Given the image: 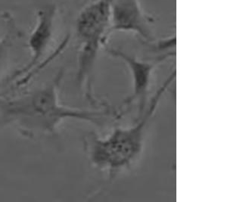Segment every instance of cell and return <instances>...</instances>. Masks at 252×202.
<instances>
[{
  "instance_id": "5",
  "label": "cell",
  "mask_w": 252,
  "mask_h": 202,
  "mask_svg": "<svg viewBox=\"0 0 252 202\" xmlns=\"http://www.w3.org/2000/svg\"><path fill=\"white\" fill-rule=\"evenodd\" d=\"M105 50L112 57L122 61L129 69L133 87L130 95L124 101L123 107L129 106L133 102L137 104L139 117L144 112L149 102L148 99L155 71L160 64L171 57H175L176 53L160 55L154 60H143L114 48H105Z\"/></svg>"
},
{
  "instance_id": "4",
  "label": "cell",
  "mask_w": 252,
  "mask_h": 202,
  "mask_svg": "<svg viewBox=\"0 0 252 202\" xmlns=\"http://www.w3.org/2000/svg\"><path fill=\"white\" fill-rule=\"evenodd\" d=\"M56 18V5L47 4L39 7L36 12V25L28 37L31 53L29 61L12 77V81H15L18 86L26 84L32 74H35L38 68H41L43 57L53 41Z\"/></svg>"
},
{
  "instance_id": "2",
  "label": "cell",
  "mask_w": 252,
  "mask_h": 202,
  "mask_svg": "<svg viewBox=\"0 0 252 202\" xmlns=\"http://www.w3.org/2000/svg\"><path fill=\"white\" fill-rule=\"evenodd\" d=\"M176 75L177 71L174 69L151 98L144 112L137 117L133 126L115 127L104 137L93 133L89 135L86 139L85 148L94 168L106 173L109 179H113L134 166L143 153L149 123Z\"/></svg>"
},
{
  "instance_id": "3",
  "label": "cell",
  "mask_w": 252,
  "mask_h": 202,
  "mask_svg": "<svg viewBox=\"0 0 252 202\" xmlns=\"http://www.w3.org/2000/svg\"><path fill=\"white\" fill-rule=\"evenodd\" d=\"M113 0H94L80 12L76 21L78 41L77 83L81 87H91L98 53L109 38L110 15Z\"/></svg>"
},
{
  "instance_id": "7",
  "label": "cell",
  "mask_w": 252,
  "mask_h": 202,
  "mask_svg": "<svg viewBox=\"0 0 252 202\" xmlns=\"http://www.w3.org/2000/svg\"><path fill=\"white\" fill-rule=\"evenodd\" d=\"M17 33L18 32L14 29L13 31H8L2 38H0V71L2 70L6 61L7 58L9 54L10 48Z\"/></svg>"
},
{
  "instance_id": "6",
  "label": "cell",
  "mask_w": 252,
  "mask_h": 202,
  "mask_svg": "<svg viewBox=\"0 0 252 202\" xmlns=\"http://www.w3.org/2000/svg\"><path fill=\"white\" fill-rule=\"evenodd\" d=\"M153 22L154 18L145 12L140 0L112 1L109 35L115 32L132 33L149 44L156 40Z\"/></svg>"
},
{
  "instance_id": "1",
  "label": "cell",
  "mask_w": 252,
  "mask_h": 202,
  "mask_svg": "<svg viewBox=\"0 0 252 202\" xmlns=\"http://www.w3.org/2000/svg\"><path fill=\"white\" fill-rule=\"evenodd\" d=\"M64 75L60 71L44 85L12 97L0 95V127L12 126L25 136L34 137L54 136L67 120L100 127L111 109L85 110L62 103L59 88Z\"/></svg>"
}]
</instances>
